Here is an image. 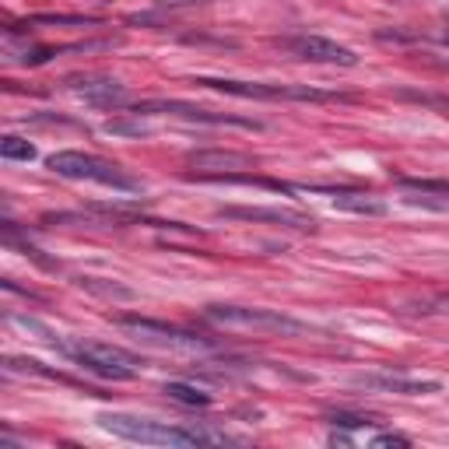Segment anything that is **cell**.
Returning <instances> with one entry per match:
<instances>
[{
    "mask_svg": "<svg viewBox=\"0 0 449 449\" xmlns=\"http://www.w3.org/2000/svg\"><path fill=\"white\" fill-rule=\"evenodd\" d=\"M98 428L112 432L116 439H130V443H144V446H221V443H235L225 432H211V428H176L169 421H155V418H137V414H119V411H102L95 414Z\"/></svg>",
    "mask_w": 449,
    "mask_h": 449,
    "instance_id": "1",
    "label": "cell"
},
{
    "mask_svg": "<svg viewBox=\"0 0 449 449\" xmlns=\"http://www.w3.org/2000/svg\"><path fill=\"white\" fill-rule=\"evenodd\" d=\"M46 169L64 176V180H91V182H102V186H112V189H127V193H141L144 189L141 180L127 176L119 165L102 162L95 155H85V151H57V155L46 158Z\"/></svg>",
    "mask_w": 449,
    "mask_h": 449,
    "instance_id": "2",
    "label": "cell"
},
{
    "mask_svg": "<svg viewBox=\"0 0 449 449\" xmlns=\"http://www.w3.org/2000/svg\"><path fill=\"white\" fill-rule=\"evenodd\" d=\"M207 320L232 330H260V334H305V323L277 313V309H246V305H207Z\"/></svg>",
    "mask_w": 449,
    "mask_h": 449,
    "instance_id": "3",
    "label": "cell"
},
{
    "mask_svg": "<svg viewBox=\"0 0 449 449\" xmlns=\"http://www.w3.org/2000/svg\"><path fill=\"white\" fill-rule=\"evenodd\" d=\"M193 85L221 91V95H235V98H267V102H277V98H298V102H334V98H344V95L309 88V85H260V81H228V78H197Z\"/></svg>",
    "mask_w": 449,
    "mask_h": 449,
    "instance_id": "4",
    "label": "cell"
},
{
    "mask_svg": "<svg viewBox=\"0 0 449 449\" xmlns=\"http://www.w3.org/2000/svg\"><path fill=\"white\" fill-rule=\"evenodd\" d=\"M60 351L71 355L78 365H85V368L95 372V375H105V379H134V372H137V368H134L137 358L127 355L123 348H112V344H98V341H71V344H64Z\"/></svg>",
    "mask_w": 449,
    "mask_h": 449,
    "instance_id": "5",
    "label": "cell"
},
{
    "mask_svg": "<svg viewBox=\"0 0 449 449\" xmlns=\"http://www.w3.org/2000/svg\"><path fill=\"white\" fill-rule=\"evenodd\" d=\"M116 323L123 330L137 334V341H148V344H158V348H173V351H211L214 348V341H207V337H197L189 330L148 320V316H119Z\"/></svg>",
    "mask_w": 449,
    "mask_h": 449,
    "instance_id": "6",
    "label": "cell"
},
{
    "mask_svg": "<svg viewBox=\"0 0 449 449\" xmlns=\"http://www.w3.org/2000/svg\"><path fill=\"white\" fill-rule=\"evenodd\" d=\"M134 112H169V116H182V119H193V123H214V127H246V130H260L264 123L260 119H246V116H232V112H211V109H200V105H186V102H141L134 105Z\"/></svg>",
    "mask_w": 449,
    "mask_h": 449,
    "instance_id": "7",
    "label": "cell"
},
{
    "mask_svg": "<svg viewBox=\"0 0 449 449\" xmlns=\"http://www.w3.org/2000/svg\"><path fill=\"white\" fill-rule=\"evenodd\" d=\"M288 49L298 53L302 60H313V64H337V67H355L358 57L348 49V46H337L334 39H323V35H298V39H288Z\"/></svg>",
    "mask_w": 449,
    "mask_h": 449,
    "instance_id": "8",
    "label": "cell"
},
{
    "mask_svg": "<svg viewBox=\"0 0 449 449\" xmlns=\"http://www.w3.org/2000/svg\"><path fill=\"white\" fill-rule=\"evenodd\" d=\"M218 218H239V221H274V225H291V228H313L309 214L284 211V207H218Z\"/></svg>",
    "mask_w": 449,
    "mask_h": 449,
    "instance_id": "9",
    "label": "cell"
},
{
    "mask_svg": "<svg viewBox=\"0 0 449 449\" xmlns=\"http://www.w3.org/2000/svg\"><path fill=\"white\" fill-rule=\"evenodd\" d=\"M67 88L85 95V98L95 102V105H116V102H123V85L112 81V78H102V74H85V78L78 74V78H67Z\"/></svg>",
    "mask_w": 449,
    "mask_h": 449,
    "instance_id": "10",
    "label": "cell"
},
{
    "mask_svg": "<svg viewBox=\"0 0 449 449\" xmlns=\"http://www.w3.org/2000/svg\"><path fill=\"white\" fill-rule=\"evenodd\" d=\"M351 386H358V390H383V393H404V397L439 393V383H418V379H404V375H355Z\"/></svg>",
    "mask_w": 449,
    "mask_h": 449,
    "instance_id": "11",
    "label": "cell"
},
{
    "mask_svg": "<svg viewBox=\"0 0 449 449\" xmlns=\"http://www.w3.org/2000/svg\"><path fill=\"white\" fill-rule=\"evenodd\" d=\"M189 165L200 173H235V169H253V158L243 151H193Z\"/></svg>",
    "mask_w": 449,
    "mask_h": 449,
    "instance_id": "12",
    "label": "cell"
},
{
    "mask_svg": "<svg viewBox=\"0 0 449 449\" xmlns=\"http://www.w3.org/2000/svg\"><path fill=\"white\" fill-rule=\"evenodd\" d=\"M334 207L351 211V214H368V218H383L390 211L386 200H379L372 193H355V189H334Z\"/></svg>",
    "mask_w": 449,
    "mask_h": 449,
    "instance_id": "13",
    "label": "cell"
},
{
    "mask_svg": "<svg viewBox=\"0 0 449 449\" xmlns=\"http://www.w3.org/2000/svg\"><path fill=\"white\" fill-rule=\"evenodd\" d=\"M162 393H169V400H180V404H189V407H207L211 404V393H204L189 383H165Z\"/></svg>",
    "mask_w": 449,
    "mask_h": 449,
    "instance_id": "14",
    "label": "cell"
},
{
    "mask_svg": "<svg viewBox=\"0 0 449 449\" xmlns=\"http://www.w3.org/2000/svg\"><path fill=\"white\" fill-rule=\"evenodd\" d=\"M105 134H112V137H148V134H151V127H148L144 119L112 116V119H105Z\"/></svg>",
    "mask_w": 449,
    "mask_h": 449,
    "instance_id": "15",
    "label": "cell"
},
{
    "mask_svg": "<svg viewBox=\"0 0 449 449\" xmlns=\"http://www.w3.org/2000/svg\"><path fill=\"white\" fill-rule=\"evenodd\" d=\"M85 291H95V295H102V298H134V291L130 288H123V284H109V281H102V277H81L78 281Z\"/></svg>",
    "mask_w": 449,
    "mask_h": 449,
    "instance_id": "16",
    "label": "cell"
},
{
    "mask_svg": "<svg viewBox=\"0 0 449 449\" xmlns=\"http://www.w3.org/2000/svg\"><path fill=\"white\" fill-rule=\"evenodd\" d=\"M0 155L11 158V162H32L35 158V144H28L21 137H4L0 141Z\"/></svg>",
    "mask_w": 449,
    "mask_h": 449,
    "instance_id": "17",
    "label": "cell"
},
{
    "mask_svg": "<svg viewBox=\"0 0 449 449\" xmlns=\"http://www.w3.org/2000/svg\"><path fill=\"white\" fill-rule=\"evenodd\" d=\"M7 320H11L14 327H25V330H35V334H39L42 341H49V344H57V348H64V341H57V337H53V330H49L46 323H39L35 316H21V313H7Z\"/></svg>",
    "mask_w": 449,
    "mask_h": 449,
    "instance_id": "18",
    "label": "cell"
},
{
    "mask_svg": "<svg viewBox=\"0 0 449 449\" xmlns=\"http://www.w3.org/2000/svg\"><path fill=\"white\" fill-rule=\"evenodd\" d=\"M400 189L407 193H432V197H446L449 180H400Z\"/></svg>",
    "mask_w": 449,
    "mask_h": 449,
    "instance_id": "19",
    "label": "cell"
},
{
    "mask_svg": "<svg viewBox=\"0 0 449 449\" xmlns=\"http://www.w3.org/2000/svg\"><path fill=\"white\" fill-rule=\"evenodd\" d=\"M32 21H39V25H95L98 18H88V14H35Z\"/></svg>",
    "mask_w": 449,
    "mask_h": 449,
    "instance_id": "20",
    "label": "cell"
},
{
    "mask_svg": "<svg viewBox=\"0 0 449 449\" xmlns=\"http://www.w3.org/2000/svg\"><path fill=\"white\" fill-rule=\"evenodd\" d=\"M330 421L341 425V428H365V425H372V418H365V414H348V411H334Z\"/></svg>",
    "mask_w": 449,
    "mask_h": 449,
    "instance_id": "21",
    "label": "cell"
},
{
    "mask_svg": "<svg viewBox=\"0 0 449 449\" xmlns=\"http://www.w3.org/2000/svg\"><path fill=\"white\" fill-rule=\"evenodd\" d=\"M372 446H411L407 436H397V432H386V436H375Z\"/></svg>",
    "mask_w": 449,
    "mask_h": 449,
    "instance_id": "22",
    "label": "cell"
},
{
    "mask_svg": "<svg viewBox=\"0 0 449 449\" xmlns=\"http://www.w3.org/2000/svg\"><path fill=\"white\" fill-rule=\"evenodd\" d=\"M446 42H449V32H446Z\"/></svg>",
    "mask_w": 449,
    "mask_h": 449,
    "instance_id": "23",
    "label": "cell"
}]
</instances>
